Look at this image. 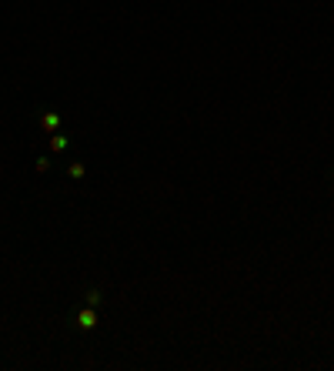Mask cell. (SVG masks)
Masks as SVG:
<instances>
[{
  "instance_id": "1",
  "label": "cell",
  "mask_w": 334,
  "mask_h": 371,
  "mask_svg": "<svg viewBox=\"0 0 334 371\" xmlns=\"http://www.w3.org/2000/svg\"><path fill=\"white\" fill-rule=\"evenodd\" d=\"M71 324L77 328L80 335H94V331L101 328V315H97V308H91V304H80L77 311L71 315Z\"/></svg>"
},
{
  "instance_id": "2",
  "label": "cell",
  "mask_w": 334,
  "mask_h": 371,
  "mask_svg": "<svg viewBox=\"0 0 334 371\" xmlns=\"http://www.w3.org/2000/svg\"><path fill=\"white\" fill-rule=\"evenodd\" d=\"M34 124L44 131V134H53V131H60V111L51 107V104H44V107H37V114H34Z\"/></svg>"
},
{
  "instance_id": "3",
  "label": "cell",
  "mask_w": 334,
  "mask_h": 371,
  "mask_svg": "<svg viewBox=\"0 0 334 371\" xmlns=\"http://www.w3.org/2000/svg\"><path fill=\"white\" fill-rule=\"evenodd\" d=\"M67 150H71V137L60 134V131H53L51 134V154H60V157H64Z\"/></svg>"
},
{
  "instance_id": "4",
  "label": "cell",
  "mask_w": 334,
  "mask_h": 371,
  "mask_svg": "<svg viewBox=\"0 0 334 371\" xmlns=\"http://www.w3.org/2000/svg\"><path fill=\"white\" fill-rule=\"evenodd\" d=\"M80 297H84V304H91V308H101V304H104V288H97V284H87Z\"/></svg>"
},
{
  "instance_id": "5",
  "label": "cell",
  "mask_w": 334,
  "mask_h": 371,
  "mask_svg": "<svg viewBox=\"0 0 334 371\" xmlns=\"http://www.w3.org/2000/svg\"><path fill=\"white\" fill-rule=\"evenodd\" d=\"M67 177H71V181H84V177H87V164H84V161H71V164H67Z\"/></svg>"
},
{
  "instance_id": "6",
  "label": "cell",
  "mask_w": 334,
  "mask_h": 371,
  "mask_svg": "<svg viewBox=\"0 0 334 371\" xmlns=\"http://www.w3.org/2000/svg\"><path fill=\"white\" fill-rule=\"evenodd\" d=\"M53 168V157L51 154H37V157H34V171L37 174H47Z\"/></svg>"
},
{
  "instance_id": "7",
  "label": "cell",
  "mask_w": 334,
  "mask_h": 371,
  "mask_svg": "<svg viewBox=\"0 0 334 371\" xmlns=\"http://www.w3.org/2000/svg\"><path fill=\"white\" fill-rule=\"evenodd\" d=\"M331 177H334V171H331Z\"/></svg>"
}]
</instances>
